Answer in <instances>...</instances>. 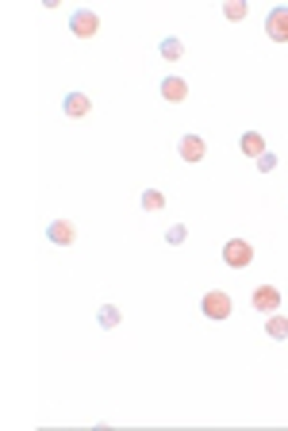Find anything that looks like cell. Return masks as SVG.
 Masks as SVG:
<instances>
[{
    "mask_svg": "<svg viewBox=\"0 0 288 431\" xmlns=\"http://www.w3.org/2000/svg\"><path fill=\"white\" fill-rule=\"evenodd\" d=\"M200 312L207 316V320H230V312H235V300H230V293H223V289H212V293H204L200 297Z\"/></svg>",
    "mask_w": 288,
    "mask_h": 431,
    "instance_id": "6da1fadb",
    "label": "cell"
},
{
    "mask_svg": "<svg viewBox=\"0 0 288 431\" xmlns=\"http://www.w3.org/2000/svg\"><path fill=\"white\" fill-rule=\"evenodd\" d=\"M223 262H227L230 270H246V266L254 262V247H250L246 239H227L223 243Z\"/></svg>",
    "mask_w": 288,
    "mask_h": 431,
    "instance_id": "7a4b0ae2",
    "label": "cell"
},
{
    "mask_svg": "<svg viewBox=\"0 0 288 431\" xmlns=\"http://www.w3.org/2000/svg\"><path fill=\"white\" fill-rule=\"evenodd\" d=\"M69 31H74L77 39H92V35L100 31V16L92 8H77L74 16H69Z\"/></svg>",
    "mask_w": 288,
    "mask_h": 431,
    "instance_id": "3957f363",
    "label": "cell"
},
{
    "mask_svg": "<svg viewBox=\"0 0 288 431\" xmlns=\"http://www.w3.org/2000/svg\"><path fill=\"white\" fill-rule=\"evenodd\" d=\"M265 35H269L273 42H288V4L269 8V16H265Z\"/></svg>",
    "mask_w": 288,
    "mask_h": 431,
    "instance_id": "277c9868",
    "label": "cell"
},
{
    "mask_svg": "<svg viewBox=\"0 0 288 431\" xmlns=\"http://www.w3.org/2000/svg\"><path fill=\"white\" fill-rule=\"evenodd\" d=\"M250 304H254V312L273 316V312L280 308V289H273V285H257L254 297H250Z\"/></svg>",
    "mask_w": 288,
    "mask_h": 431,
    "instance_id": "5b68a950",
    "label": "cell"
},
{
    "mask_svg": "<svg viewBox=\"0 0 288 431\" xmlns=\"http://www.w3.org/2000/svg\"><path fill=\"white\" fill-rule=\"evenodd\" d=\"M46 239L54 243V247H74L77 227L69 224V220H50V224H46Z\"/></svg>",
    "mask_w": 288,
    "mask_h": 431,
    "instance_id": "8992f818",
    "label": "cell"
},
{
    "mask_svg": "<svg viewBox=\"0 0 288 431\" xmlns=\"http://www.w3.org/2000/svg\"><path fill=\"white\" fill-rule=\"evenodd\" d=\"M89 108H92V100L85 97V92H66V97H62V112H66L69 120H81V116H89Z\"/></svg>",
    "mask_w": 288,
    "mask_h": 431,
    "instance_id": "52a82bcc",
    "label": "cell"
},
{
    "mask_svg": "<svg viewBox=\"0 0 288 431\" xmlns=\"http://www.w3.org/2000/svg\"><path fill=\"white\" fill-rule=\"evenodd\" d=\"M177 150H181L185 162H204L207 154V143L200 139V135H181V143H177Z\"/></svg>",
    "mask_w": 288,
    "mask_h": 431,
    "instance_id": "ba28073f",
    "label": "cell"
},
{
    "mask_svg": "<svg viewBox=\"0 0 288 431\" xmlns=\"http://www.w3.org/2000/svg\"><path fill=\"white\" fill-rule=\"evenodd\" d=\"M158 92H162V97L169 100V104H181V100L189 97V81H185V77H162Z\"/></svg>",
    "mask_w": 288,
    "mask_h": 431,
    "instance_id": "9c48e42d",
    "label": "cell"
},
{
    "mask_svg": "<svg viewBox=\"0 0 288 431\" xmlns=\"http://www.w3.org/2000/svg\"><path fill=\"white\" fill-rule=\"evenodd\" d=\"M158 54H162L165 62H181V54H185V42L177 39V35H165V39L158 42Z\"/></svg>",
    "mask_w": 288,
    "mask_h": 431,
    "instance_id": "30bf717a",
    "label": "cell"
},
{
    "mask_svg": "<svg viewBox=\"0 0 288 431\" xmlns=\"http://www.w3.org/2000/svg\"><path fill=\"white\" fill-rule=\"evenodd\" d=\"M239 147H242V154H246V158H254V162L265 154V139H262L257 131H246V135L239 139Z\"/></svg>",
    "mask_w": 288,
    "mask_h": 431,
    "instance_id": "8fae6325",
    "label": "cell"
},
{
    "mask_svg": "<svg viewBox=\"0 0 288 431\" xmlns=\"http://www.w3.org/2000/svg\"><path fill=\"white\" fill-rule=\"evenodd\" d=\"M265 335H269V339H277V343H285L288 339V316L273 312L269 320H265Z\"/></svg>",
    "mask_w": 288,
    "mask_h": 431,
    "instance_id": "7c38bea8",
    "label": "cell"
},
{
    "mask_svg": "<svg viewBox=\"0 0 288 431\" xmlns=\"http://www.w3.org/2000/svg\"><path fill=\"white\" fill-rule=\"evenodd\" d=\"M119 320H124V312H119L115 304H100V312H96V323L104 327V332H108V327H119Z\"/></svg>",
    "mask_w": 288,
    "mask_h": 431,
    "instance_id": "4fadbf2b",
    "label": "cell"
},
{
    "mask_svg": "<svg viewBox=\"0 0 288 431\" xmlns=\"http://www.w3.org/2000/svg\"><path fill=\"white\" fill-rule=\"evenodd\" d=\"M246 16H250L246 0H227V4H223V19H235V24H239V19H246Z\"/></svg>",
    "mask_w": 288,
    "mask_h": 431,
    "instance_id": "5bb4252c",
    "label": "cell"
},
{
    "mask_svg": "<svg viewBox=\"0 0 288 431\" xmlns=\"http://www.w3.org/2000/svg\"><path fill=\"white\" fill-rule=\"evenodd\" d=\"M142 208H146V212H162V208H165V193L162 189H146V193H142Z\"/></svg>",
    "mask_w": 288,
    "mask_h": 431,
    "instance_id": "9a60e30c",
    "label": "cell"
},
{
    "mask_svg": "<svg viewBox=\"0 0 288 431\" xmlns=\"http://www.w3.org/2000/svg\"><path fill=\"white\" fill-rule=\"evenodd\" d=\"M185 239H189V227L185 224H173L169 231H165V243H169V247H181Z\"/></svg>",
    "mask_w": 288,
    "mask_h": 431,
    "instance_id": "2e32d148",
    "label": "cell"
},
{
    "mask_svg": "<svg viewBox=\"0 0 288 431\" xmlns=\"http://www.w3.org/2000/svg\"><path fill=\"white\" fill-rule=\"evenodd\" d=\"M257 170H262V174H273V170H277V154H269V150H265V154L257 158Z\"/></svg>",
    "mask_w": 288,
    "mask_h": 431,
    "instance_id": "e0dca14e",
    "label": "cell"
}]
</instances>
